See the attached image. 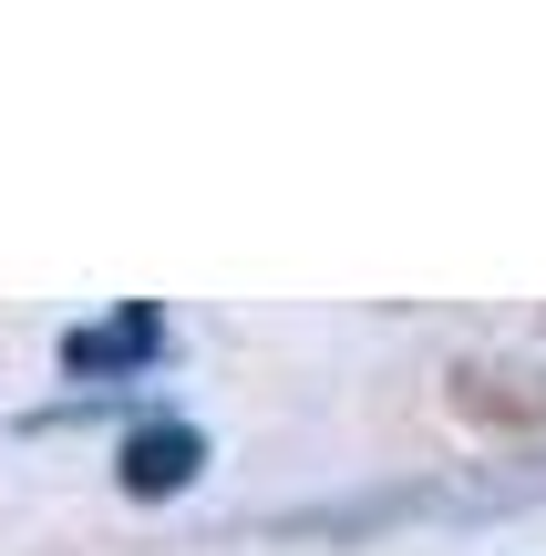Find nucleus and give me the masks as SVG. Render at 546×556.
I'll return each mask as SVG.
<instances>
[{
	"label": "nucleus",
	"instance_id": "obj_1",
	"mask_svg": "<svg viewBox=\"0 0 546 556\" xmlns=\"http://www.w3.org/2000/svg\"><path fill=\"white\" fill-rule=\"evenodd\" d=\"M165 340H176V330H165L155 299H124V309L62 330V371H73V381H135V371H155V361H165Z\"/></svg>",
	"mask_w": 546,
	"mask_h": 556
},
{
	"label": "nucleus",
	"instance_id": "obj_2",
	"mask_svg": "<svg viewBox=\"0 0 546 556\" xmlns=\"http://www.w3.org/2000/svg\"><path fill=\"white\" fill-rule=\"evenodd\" d=\"M206 475V433L186 413H165V422H135L124 433V454H114V484L135 505H155V495H186V484Z\"/></svg>",
	"mask_w": 546,
	"mask_h": 556
}]
</instances>
